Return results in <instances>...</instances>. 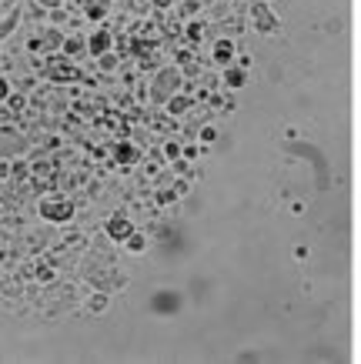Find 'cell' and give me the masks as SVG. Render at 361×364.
<instances>
[{"label": "cell", "mask_w": 361, "mask_h": 364, "mask_svg": "<svg viewBox=\"0 0 361 364\" xmlns=\"http://www.w3.org/2000/svg\"><path fill=\"white\" fill-rule=\"evenodd\" d=\"M154 7H157V11H167V7H171V0H154Z\"/></svg>", "instance_id": "obj_16"}, {"label": "cell", "mask_w": 361, "mask_h": 364, "mask_svg": "<svg viewBox=\"0 0 361 364\" xmlns=\"http://www.w3.org/2000/svg\"><path fill=\"white\" fill-rule=\"evenodd\" d=\"M124 244H127L131 251H137V254H141L144 247H147V241H144V234H137V231H134V234H131V237H127V241H124Z\"/></svg>", "instance_id": "obj_9"}, {"label": "cell", "mask_w": 361, "mask_h": 364, "mask_svg": "<svg viewBox=\"0 0 361 364\" xmlns=\"http://www.w3.org/2000/svg\"><path fill=\"white\" fill-rule=\"evenodd\" d=\"M84 50H88V41H84V37H67L64 41V57H70V60L80 57Z\"/></svg>", "instance_id": "obj_5"}, {"label": "cell", "mask_w": 361, "mask_h": 364, "mask_svg": "<svg viewBox=\"0 0 361 364\" xmlns=\"http://www.w3.org/2000/svg\"><path fill=\"white\" fill-rule=\"evenodd\" d=\"M7 100H11L14 111H21V107H23V97H7Z\"/></svg>", "instance_id": "obj_15"}, {"label": "cell", "mask_w": 361, "mask_h": 364, "mask_svg": "<svg viewBox=\"0 0 361 364\" xmlns=\"http://www.w3.org/2000/svg\"><path fill=\"white\" fill-rule=\"evenodd\" d=\"M90 308H94V311H104V308H108V298H94V301H90Z\"/></svg>", "instance_id": "obj_14"}, {"label": "cell", "mask_w": 361, "mask_h": 364, "mask_svg": "<svg viewBox=\"0 0 361 364\" xmlns=\"http://www.w3.org/2000/svg\"><path fill=\"white\" fill-rule=\"evenodd\" d=\"M110 44H114V37H110L108 31L90 33V41H88V54H94V57H104V54H110Z\"/></svg>", "instance_id": "obj_4"}, {"label": "cell", "mask_w": 361, "mask_h": 364, "mask_svg": "<svg viewBox=\"0 0 361 364\" xmlns=\"http://www.w3.org/2000/svg\"><path fill=\"white\" fill-rule=\"evenodd\" d=\"M171 80H174V70H164V74H161V84L151 90V97L154 100H164V90L171 87Z\"/></svg>", "instance_id": "obj_6"}, {"label": "cell", "mask_w": 361, "mask_h": 364, "mask_svg": "<svg viewBox=\"0 0 361 364\" xmlns=\"http://www.w3.org/2000/svg\"><path fill=\"white\" fill-rule=\"evenodd\" d=\"M44 47H47V50H51V47H64V37H61L57 31H47L44 33Z\"/></svg>", "instance_id": "obj_10"}, {"label": "cell", "mask_w": 361, "mask_h": 364, "mask_svg": "<svg viewBox=\"0 0 361 364\" xmlns=\"http://www.w3.org/2000/svg\"><path fill=\"white\" fill-rule=\"evenodd\" d=\"M7 97H11V84L0 77V100H7Z\"/></svg>", "instance_id": "obj_13"}, {"label": "cell", "mask_w": 361, "mask_h": 364, "mask_svg": "<svg viewBox=\"0 0 361 364\" xmlns=\"http://www.w3.org/2000/svg\"><path fill=\"white\" fill-rule=\"evenodd\" d=\"M231 84V87H241V84H244V74H241V70H228V77H224Z\"/></svg>", "instance_id": "obj_12"}, {"label": "cell", "mask_w": 361, "mask_h": 364, "mask_svg": "<svg viewBox=\"0 0 361 364\" xmlns=\"http://www.w3.org/2000/svg\"><path fill=\"white\" fill-rule=\"evenodd\" d=\"M108 234L114 237V241H127V237L134 234V224L127 221L124 214H114V218L108 221Z\"/></svg>", "instance_id": "obj_3"}, {"label": "cell", "mask_w": 361, "mask_h": 364, "mask_svg": "<svg viewBox=\"0 0 361 364\" xmlns=\"http://www.w3.org/2000/svg\"><path fill=\"white\" fill-rule=\"evenodd\" d=\"M41 214H44L47 221L64 224V221H70V214H74V204H70L67 198H57V194H51V198L41 200Z\"/></svg>", "instance_id": "obj_1"}, {"label": "cell", "mask_w": 361, "mask_h": 364, "mask_svg": "<svg viewBox=\"0 0 361 364\" xmlns=\"http://www.w3.org/2000/svg\"><path fill=\"white\" fill-rule=\"evenodd\" d=\"M191 107V100L187 97H171V114H184Z\"/></svg>", "instance_id": "obj_11"}, {"label": "cell", "mask_w": 361, "mask_h": 364, "mask_svg": "<svg viewBox=\"0 0 361 364\" xmlns=\"http://www.w3.org/2000/svg\"><path fill=\"white\" fill-rule=\"evenodd\" d=\"M41 4H44V7H57V4H61V0H41Z\"/></svg>", "instance_id": "obj_17"}, {"label": "cell", "mask_w": 361, "mask_h": 364, "mask_svg": "<svg viewBox=\"0 0 361 364\" xmlns=\"http://www.w3.org/2000/svg\"><path fill=\"white\" fill-rule=\"evenodd\" d=\"M231 50H234V47H231V41H218V44H214V60L228 64V60H231Z\"/></svg>", "instance_id": "obj_7"}, {"label": "cell", "mask_w": 361, "mask_h": 364, "mask_svg": "<svg viewBox=\"0 0 361 364\" xmlns=\"http://www.w3.org/2000/svg\"><path fill=\"white\" fill-rule=\"evenodd\" d=\"M117 161H120V164H134V161H137V151H134L131 144H120V147H117Z\"/></svg>", "instance_id": "obj_8"}, {"label": "cell", "mask_w": 361, "mask_h": 364, "mask_svg": "<svg viewBox=\"0 0 361 364\" xmlns=\"http://www.w3.org/2000/svg\"><path fill=\"white\" fill-rule=\"evenodd\" d=\"M47 77L51 80H80V70L74 67V60L70 57H64V54H57V57H51L47 60Z\"/></svg>", "instance_id": "obj_2"}]
</instances>
